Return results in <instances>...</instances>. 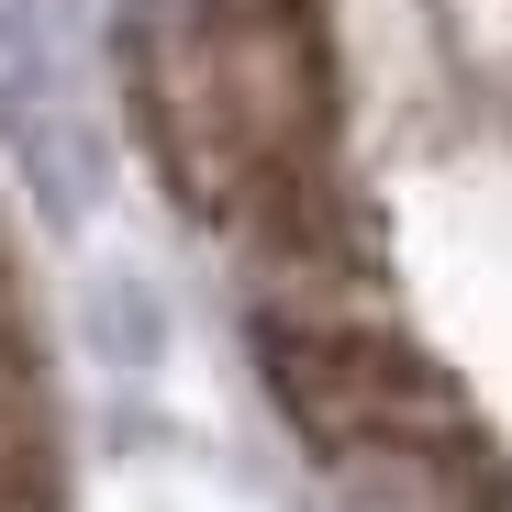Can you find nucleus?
Instances as JSON below:
<instances>
[{"mask_svg":"<svg viewBox=\"0 0 512 512\" xmlns=\"http://www.w3.org/2000/svg\"><path fill=\"white\" fill-rule=\"evenodd\" d=\"M123 78L156 179L212 234L323 256L346 234L334 56L312 0H123Z\"/></svg>","mask_w":512,"mask_h":512,"instance_id":"obj_1","label":"nucleus"},{"mask_svg":"<svg viewBox=\"0 0 512 512\" xmlns=\"http://www.w3.org/2000/svg\"><path fill=\"white\" fill-rule=\"evenodd\" d=\"M268 379H279V401L301 412V435L334 446V457H401V468H423V479H446V468H479V479H490V446H479L468 401L423 368L412 346H390V334L279 323V334H268Z\"/></svg>","mask_w":512,"mask_h":512,"instance_id":"obj_2","label":"nucleus"},{"mask_svg":"<svg viewBox=\"0 0 512 512\" xmlns=\"http://www.w3.org/2000/svg\"><path fill=\"white\" fill-rule=\"evenodd\" d=\"M0 512H45V379H34L12 268H0Z\"/></svg>","mask_w":512,"mask_h":512,"instance_id":"obj_3","label":"nucleus"}]
</instances>
